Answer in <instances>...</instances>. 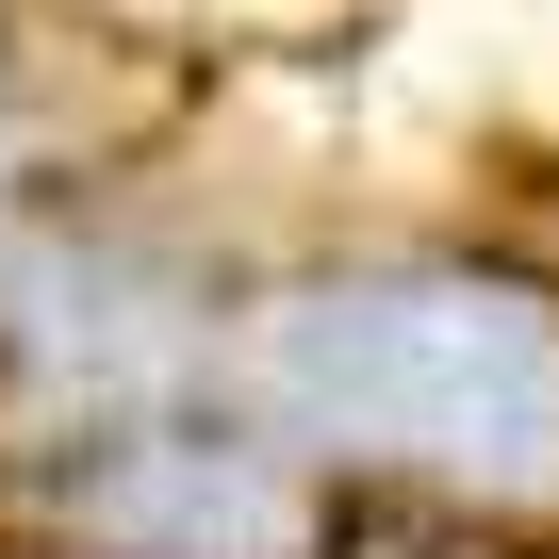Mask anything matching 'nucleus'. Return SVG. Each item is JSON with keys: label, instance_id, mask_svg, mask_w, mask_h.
<instances>
[{"label": "nucleus", "instance_id": "f257e3e1", "mask_svg": "<svg viewBox=\"0 0 559 559\" xmlns=\"http://www.w3.org/2000/svg\"><path fill=\"white\" fill-rule=\"evenodd\" d=\"M263 362L346 444L444 461L477 493H559V313L510 280H330L263 330Z\"/></svg>", "mask_w": 559, "mask_h": 559}, {"label": "nucleus", "instance_id": "f03ea898", "mask_svg": "<svg viewBox=\"0 0 559 559\" xmlns=\"http://www.w3.org/2000/svg\"><path fill=\"white\" fill-rule=\"evenodd\" d=\"M99 510L132 526V543H181V559H297V493H280L263 461H230V444H132L116 477H99Z\"/></svg>", "mask_w": 559, "mask_h": 559}]
</instances>
